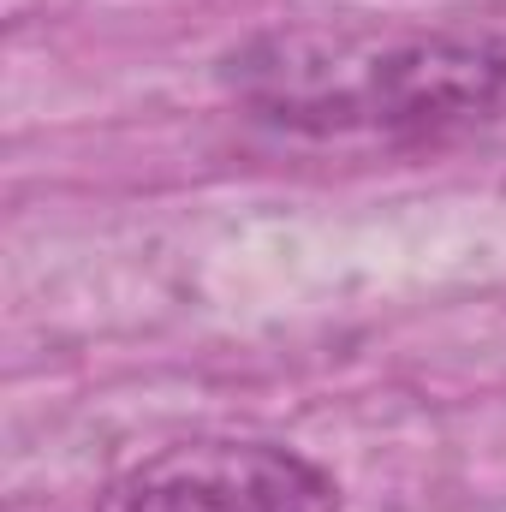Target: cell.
Listing matches in <instances>:
<instances>
[{
  "label": "cell",
  "instance_id": "obj_1",
  "mask_svg": "<svg viewBox=\"0 0 506 512\" xmlns=\"http://www.w3.org/2000/svg\"><path fill=\"white\" fill-rule=\"evenodd\" d=\"M227 90L304 137L447 143L506 108V36L441 30H268L227 54Z\"/></svg>",
  "mask_w": 506,
  "mask_h": 512
},
{
  "label": "cell",
  "instance_id": "obj_2",
  "mask_svg": "<svg viewBox=\"0 0 506 512\" xmlns=\"http://www.w3.org/2000/svg\"><path fill=\"white\" fill-rule=\"evenodd\" d=\"M96 512H340V483L280 441L191 435L114 471Z\"/></svg>",
  "mask_w": 506,
  "mask_h": 512
}]
</instances>
